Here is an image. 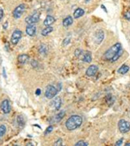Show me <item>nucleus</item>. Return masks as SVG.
Wrapping results in <instances>:
<instances>
[{
	"label": "nucleus",
	"instance_id": "f257e3e1",
	"mask_svg": "<svg viewBox=\"0 0 130 146\" xmlns=\"http://www.w3.org/2000/svg\"><path fill=\"white\" fill-rule=\"evenodd\" d=\"M82 124V118L78 115H73L66 121V127L68 130L72 131L78 129Z\"/></svg>",
	"mask_w": 130,
	"mask_h": 146
},
{
	"label": "nucleus",
	"instance_id": "f03ea898",
	"mask_svg": "<svg viewBox=\"0 0 130 146\" xmlns=\"http://www.w3.org/2000/svg\"><path fill=\"white\" fill-rule=\"evenodd\" d=\"M121 49H122L121 44L119 43V42H117L116 44H114L113 46H111V47L105 53V54H104L105 59L107 60V61H111V60L113 59V58L118 53L119 50H121Z\"/></svg>",
	"mask_w": 130,
	"mask_h": 146
},
{
	"label": "nucleus",
	"instance_id": "7ed1b4c3",
	"mask_svg": "<svg viewBox=\"0 0 130 146\" xmlns=\"http://www.w3.org/2000/svg\"><path fill=\"white\" fill-rule=\"evenodd\" d=\"M58 93V90L56 87L54 86L50 85V86H48L47 88H46V90L45 96H46V98L52 99L55 97Z\"/></svg>",
	"mask_w": 130,
	"mask_h": 146
},
{
	"label": "nucleus",
	"instance_id": "20e7f679",
	"mask_svg": "<svg viewBox=\"0 0 130 146\" xmlns=\"http://www.w3.org/2000/svg\"><path fill=\"white\" fill-rule=\"evenodd\" d=\"M118 129L121 133H126L130 130V123L124 119H121L118 122Z\"/></svg>",
	"mask_w": 130,
	"mask_h": 146
},
{
	"label": "nucleus",
	"instance_id": "39448f33",
	"mask_svg": "<svg viewBox=\"0 0 130 146\" xmlns=\"http://www.w3.org/2000/svg\"><path fill=\"white\" fill-rule=\"evenodd\" d=\"M40 19V13L38 12H35V13H34L33 15H31L28 16L26 18V23L28 24V25H34V24H35L36 23H38V21H39Z\"/></svg>",
	"mask_w": 130,
	"mask_h": 146
},
{
	"label": "nucleus",
	"instance_id": "423d86ee",
	"mask_svg": "<svg viewBox=\"0 0 130 146\" xmlns=\"http://www.w3.org/2000/svg\"><path fill=\"white\" fill-rule=\"evenodd\" d=\"M25 10H26V6H25V4H20L14 10V11H13V17L15 18V19H19L21 16L23 15V14L25 11Z\"/></svg>",
	"mask_w": 130,
	"mask_h": 146
},
{
	"label": "nucleus",
	"instance_id": "0eeeda50",
	"mask_svg": "<svg viewBox=\"0 0 130 146\" xmlns=\"http://www.w3.org/2000/svg\"><path fill=\"white\" fill-rule=\"evenodd\" d=\"M23 35V32L19 31V30H15V31L13 32L11 35V42L13 45H17L19 43V40L21 39Z\"/></svg>",
	"mask_w": 130,
	"mask_h": 146
},
{
	"label": "nucleus",
	"instance_id": "6e6552de",
	"mask_svg": "<svg viewBox=\"0 0 130 146\" xmlns=\"http://www.w3.org/2000/svg\"><path fill=\"white\" fill-rule=\"evenodd\" d=\"M0 108L2 111L5 114H7L11 112V104H10V102L8 101L7 99L3 101L1 104H0Z\"/></svg>",
	"mask_w": 130,
	"mask_h": 146
},
{
	"label": "nucleus",
	"instance_id": "1a4fd4ad",
	"mask_svg": "<svg viewBox=\"0 0 130 146\" xmlns=\"http://www.w3.org/2000/svg\"><path fill=\"white\" fill-rule=\"evenodd\" d=\"M98 70V67L97 66H95V65H92V66H90V67L87 69L86 74L88 77H93V76H94L97 74Z\"/></svg>",
	"mask_w": 130,
	"mask_h": 146
},
{
	"label": "nucleus",
	"instance_id": "9d476101",
	"mask_svg": "<svg viewBox=\"0 0 130 146\" xmlns=\"http://www.w3.org/2000/svg\"><path fill=\"white\" fill-rule=\"evenodd\" d=\"M51 106L54 107V110H58L60 108H61V106H62V99L60 98L59 97H56L52 101Z\"/></svg>",
	"mask_w": 130,
	"mask_h": 146
},
{
	"label": "nucleus",
	"instance_id": "9b49d317",
	"mask_svg": "<svg viewBox=\"0 0 130 146\" xmlns=\"http://www.w3.org/2000/svg\"><path fill=\"white\" fill-rule=\"evenodd\" d=\"M36 27L34 25H28L27 27V29H26V32L27 34L28 35L31 36V37H33L36 35Z\"/></svg>",
	"mask_w": 130,
	"mask_h": 146
},
{
	"label": "nucleus",
	"instance_id": "f8f14e48",
	"mask_svg": "<svg viewBox=\"0 0 130 146\" xmlns=\"http://www.w3.org/2000/svg\"><path fill=\"white\" fill-rule=\"evenodd\" d=\"M104 32L101 31V30H100L98 31L96 33V35H95V40H96V42L97 43L100 44L104 39Z\"/></svg>",
	"mask_w": 130,
	"mask_h": 146
},
{
	"label": "nucleus",
	"instance_id": "ddd939ff",
	"mask_svg": "<svg viewBox=\"0 0 130 146\" xmlns=\"http://www.w3.org/2000/svg\"><path fill=\"white\" fill-rule=\"evenodd\" d=\"M30 59V57L27 54H20L19 57H18V61L21 64H25Z\"/></svg>",
	"mask_w": 130,
	"mask_h": 146
},
{
	"label": "nucleus",
	"instance_id": "4468645a",
	"mask_svg": "<svg viewBox=\"0 0 130 146\" xmlns=\"http://www.w3.org/2000/svg\"><path fill=\"white\" fill-rule=\"evenodd\" d=\"M55 22V19L51 15H48L46 19L44 20L43 24L46 26V27H49V26H51L52 24L54 23Z\"/></svg>",
	"mask_w": 130,
	"mask_h": 146
},
{
	"label": "nucleus",
	"instance_id": "2eb2a0df",
	"mask_svg": "<svg viewBox=\"0 0 130 146\" xmlns=\"http://www.w3.org/2000/svg\"><path fill=\"white\" fill-rule=\"evenodd\" d=\"M84 14H85V11H84L83 9H82V8H78L74 12V19H78L80 17L84 15Z\"/></svg>",
	"mask_w": 130,
	"mask_h": 146
},
{
	"label": "nucleus",
	"instance_id": "dca6fc26",
	"mask_svg": "<svg viewBox=\"0 0 130 146\" xmlns=\"http://www.w3.org/2000/svg\"><path fill=\"white\" fill-rule=\"evenodd\" d=\"M73 22H74L73 18H72L71 16H68V17H66V18L63 20L62 24H63V26L65 27H70V25L73 24Z\"/></svg>",
	"mask_w": 130,
	"mask_h": 146
},
{
	"label": "nucleus",
	"instance_id": "f3484780",
	"mask_svg": "<svg viewBox=\"0 0 130 146\" xmlns=\"http://www.w3.org/2000/svg\"><path fill=\"white\" fill-rule=\"evenodd\" d=\"M129 70V66L127 65H123L119 68L117 72H118V74H125Z\"/></svg>",
	"mask_w": 130,
	"mask_h": 146
},
{
	"label": "nucleus",
	"instance_id": "a211bd4d",
	"mask_svg": "<svg viewBox=\"0 0 130 146\" xmlns=\"http://www.w3.org/2000/svg\"><path fill=\"white\" fill-rule=\"evenodd\" d=\"M38 52H39L40 54H42V55H46L48 52V47L46 45L42 44L38 48Z\"/></svg>",
	"mask_w": 130,
	"mask_h": 146
},
{
	"label": "nucleus",
	"instance_id": "6ab92c4d",
	"mask_svg": "<svg viewBox=\"0 0 130 146\" xmlns=\"http://www.w3.org/2000/svg\"><path fill=\"white\" fill-rule=\"evenodd\" d=\"M83 61L85 62H87V63H90L92 62V55H91L90 52H87L84 54V57H83Z\"/></svg>",
	"mask_w": 130,
	"mask_h": 146
},
{
	"label": "nucleus",
	"instance_id": "aec40b11",
	"mask_svg": "<svg viewBox=\"0 0 130 146\" xmlns=\"http://www.w3.org/2000/svg\"><path fill=\"white\" fill-rule=\"evenodd\" d=\"M53 30H54V28L52 27H50V26L46 27L45 29H43V30L42 31V35L47 36L49 34H50V33L53 31Z\"/></svg>",
	"mask_w": 130,
	"mask_h": 146
},
{
	"label": "nucleus",
	"instance_id": "412c9836",
	"mask_svg": "<svg viewBox=\"0 0 130 146\" xmlns=\"http://www.w3.org/2000/svg\"><path fill=\"white\" fill-rule=\"evenodd\" d=\"M105 102H106V103L109 106H111L114 103L115 98L111 94H108L106 97H105Z\"/></svg>",
	"mask_w": 130,
	"mask_h": 146
},
{
	"label": "nucleus",
	"instance_id": "4be33fe9",
	"mask_svg": "<svg viewBox=\"0 0 130 146\" xmlns=\"http://www.w3.org/2000/svg\"><path fill=\"white\" fill-rule=\"evenodd\" d=\"M65 115H66L65 111H62V112L58 113V114L55 116L54 121H55V122H59L60 121H61V120H62V119L64 117H65Z\"/></svg>",
	"mask_w": 130,
	"mask_h": 146
},
{
	"label": "nucleus",
	"instance_id": "5701e85b",
	"mask_svg": "<svg viewBox=\"0 0 130 146\" xmlns=\"http://www.w3.org/2000/svg\"><path fill=\"white\" fill-rule=\"evenodd\" d=\"M17 123L20 127H23L25 125V120H24V117L22 115H19L17 117Z\"/></svg>",
	"mask_w": 130,
	"mask_h": 146
},
{
	"label": "nucleus",
	"instance_id": "b1692460",
	"mask_svg": "<svg viewBox=\"0 0 130 146\" xmlns=\"http://www.w3.org/2000/svg\"><path fill=\"white\" fill-rule=\"evenodd\" d=\"M122 54H123V49H121V50H120L118 53H117V54L113 58V59L111 60L110 62H116V61H117V60L121 57Z\"/></svg>",
	"mask_w": 130,
	"mask_h": 146
},
{
	"label": "nucleus",
	"instance_id": "393cba45",
	"mask_svg": "<svg viewBox=\"0 0 130 146\" xmlns=\"http://www.w3.org/2000/svg\"><path fill=\"white\" fill-rule=\"evenodd\" d=\"M6 131H7V128L5 125H0V137H2L6 133Z\"/></svg>",
	"mask_w": 130,
	"mask_h": 146
},
{
	"label": "nucleus",
	"instance_id": "a878e982",
	"mask_svg": "<svg viewBox=\"0 0 130 146\" xmlns=\"http://www.w3.org/2000/svg\"><path fill=\"white\" fill-rule=\"evenodd\" d=\"M88 143L86 141H80L78 142H77L75 144V146H88Z\"/></svg>",
	"mask_w": 130,
	"mask_h": 146
},
{
	"label": "nucleus",
	"instance_id": "bb28decb",
	"mask_svg": "<svg viewBox=\"0 0 130 146\" xmlns=\"http://www.w3.org/2000/svg\"><path fill=\"white\" fill-rule=\"evenodd\" d=\"M53 129H54L53 126H52V125H50V126L48 127L47 129H46V132H45V134L47 135L49 134V133H50L52 131H53Z\"/></svg>",
	"mask_w": 130,
	"mask_h": 146
},
{
	"label": "nucleus",
	"instance_id": "cd10ccee",
	"mask_svg": "<svg viewBox=\"0 0 130 146\" xmlns=\"http://www.w3.org/2000/svg\"><path fill=\"white\" fill-rule=\"evenodd\" d=\"M82 50L81 49H77L74 52L75 56H77V57H79L80 55H82Z\"/></svg>",
	"mask_w": 130,
	"mask_h": 146
},
{
	"label": "nucleus",
	"instance_id": "c85d7f7f",
	"mask_svg": "<svg viewBox=\"0 0 130 146\" xmlns=\"http://www.w3.org/2000/svg\"><path fill=\"white\" fill-rule=\"evenodd\" d=\"M54 145L58 146V145H62V140L61 138H59L55 143H54Z\"/></svg>",
	"mask_w": 130,
	"mask_h": 146
},
{
	"label": "nucleus",
	"instance_id": "c756f323",
	"mask_svg": "<svg viewBox=\"0 0 130 146\" xmlns=\"http://www.w3.org/2000/svg\"><path fill=\"white\" fill-rule=\"evenodd\" d=\"M31 66L34 68H35L38 66V62H37V61L36 60H32L31 61Z\"/></svg>",
	"mask_w": 130,
	"mask_h": 146
},
{
	"label": "nucleus",
	"instance_id": "7c9ffc66",
	"mask_svg": "<svg viewBox=\"0 0 130 146\" xmlns=\"http://www.w3.org/2000/svg\"><path fill=\"white\" fill-rule=\"evenodd\" d=\"M122 143H123V139H120L119 141H117V142H116V144H115V145L116 146H120V145H122Z\"/></svg>",
	"mask_w": 130,
	"mask_h": 146
},
{
	"label": "nucleus",
	"instance_id": "2f4dec72",
	"mask_svg": "<svg viewBox=\"0 0 130 146\" xmlns=\"http://www.w3.org/2000/svg\"><path fill=\"white\" fill-rule=\"evenodd\" d=\"M125 19H126L127 20H130V11L126 12L125 14Z\"/></svg>",
	"mask_w": 130,
	"mask_h": 146
},
{
	"label": "nucleus",
	"instance_id": "473e14b6",
	"mask_svg": "<svg viewBox=\"0 0 130 146\" xmlns=\"http://www.w3.org/2000/svg\"><path fill=\"white\" fill-rule=\"evenodd\" d=\"M3 10L0 8V21L3 19Z\"/></svg>",
	"mask_w": 130,
	"mask_h": 146
},
{
	"label": "nucleus",
	"instance_id": "72a5a7b5",
	"mask_svg": "<svg viewBox=\"0 0 130 146\" xmlns=\"http://www.w3.org/2000/svg\"><path fill=\"white\" fill-rule=\"evenodd\" d=\"M70 38H66V39L64 40L63 42V45L64 46H66L67 44H69V42H70Z\"/></svg>",
	"mask_w": 130,
	"mask_h": 146
},
{
	"label": "nucleus",
	"instance_id": "f704fd0d",
	"mask_svg": "<svg viewBox=\"0 0 130 146\" xmlns=\"http://www.w3.org/2000/svg\"><path fill=\"white\" fill-rule=\"evenodd\" d=\"M7 27H8V22H6V23H4L3 26V29H5V30H6V29L7 28Z\"/></svg>",
	"mask_w": 130,
	"mask_h": 146
},
{
	"label": "nucleus",
	"instance_id": "c9c22d12",
	"mask_svg": "<svg viewBox=\"0 0 130 146\" xmlns=\"http://www.w3.org/2000/svg\"><path fill=\"white\" fill-rule=\"evenodd\" d=\"M35 94L37 95H40V94H41V90H40V89H38V90H36Z\"/></svg>",
	"mask_w": 130,
	"mask_h": 146
},
{
	"label": "nucleus",
	"instance_id": "e433bc0d",
	"mask_svg": "<svg viewBox=\"0 0 130 146\" xmlns=\"http://www.w3.org/2000/svg\"><path fill=\"white\" fill-rule=\"evenodd\" d=\"M3 77L5 78H7V75H6V70H5V68H3Z\"/></svg>",
	"mask_w": 130,
	"mask_h": 146
},
{
	"label": "nucleus",
	"instance_id": "4c0bfd02",
	"mask_svg": "<svg viewBox=\"0 0 130 146\" xmlns=\"http://www.w3.org/2000/svg\"><path fill=\"white\" fill-rule=\"evenodd\" d=\"M101 8H102V9H104V11H105L107 12V9L105 7V6H104V5H101Z\"/></svg>",
	"mask_w": 130,
	"mask_h": 146
},
{
	"label": "nucleus",
	"instance_id": "58836bf2",
	"mask_svg": "<svg viewBox=\"0 0 130 146\" xmlns=\"http://www.w3.org/2000/svg\"><path fill=\"white\" fill-rule=\"evenodd\" d=\"M125 145H126V146H130V143H127V144H125Z\"/></svg>",
	"mask_w": 130,
	"mask_h": 146
},
{
	"label": "nucleus",
	"instance_id": "ea45409f",
	"mask_svg": "<svg viewBox=\"0 0 130 146\" xmlns=\"http://www.w3.org/2000/svg\"><path fill=\"white\" fill-rule=\"evenodd\" d=\"M89 1H90V0H86V3H88Z\"/></svg>",
	"mask_w": 130,
	"mask_h": 146
}]
</instances>
